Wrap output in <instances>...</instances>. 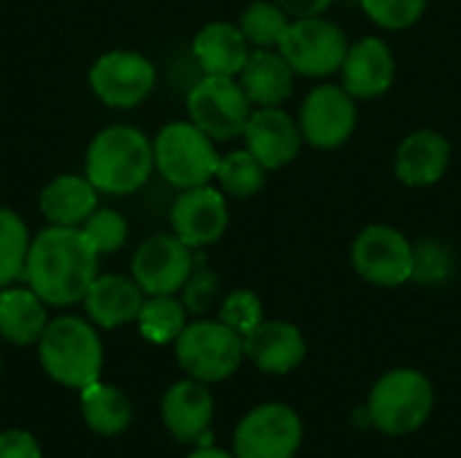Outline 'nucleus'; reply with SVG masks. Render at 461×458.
<instances>
[{
  "label": "nucleus",
  "instance_id": "obj_31",
  "mask_svg": "<svg viewBox=\"0 0 461 458\" xmlns=\"http://www.w3.org/2000/svg\"><path fill=\"white\" fill-rule=\"evenodd\" d=\"M454 273V254L446 243L424 238L413 243V281L419 283H443Z\"/></svg>",
  "mask_w": 461,
  "mask_h": 458
},
{
  "label": "nucleus",
  "instance_id": "obj_14",
  "mask_svg": "<svg viewBox=\"0 0 461 458\" xmlns=\"http://www.w3.org/2000/svg\"><path fill=\"white\" fill-rule=\"evenodd\" d=\"M170 224L173 235L181 238L192 251L213 246L221 240L230 224V211L227 200L219 189L213 186H194V189H181L170 208Z\"/></svg>",
  "mask_w": 461,
  "mask_h": 458
},
{
  "label": "nucleus",
  "instance_id": "obj_25",
  "mask_svg": "<svg viewBox=\"0 0 461 458\" xmlns=\"http://www.w3.org/2000/svg\"><path fill=\"white\" fill-rule=\"evenodd\" d=\"M81 410H84L86 424L97 435H105V437L124 432L132 421V405L127 394L100 381L81 389Z\"/></svg>",
  "mask_w": 461,
  "mask_h": 458
},
{
  "label": "nucleus",
  "instance_id": "obj_5",
  "mask_svg": "<svg viewBox=\"0 0 461 458\" xmlns=\"http://www.w3.org/2000/svg\"><path fill=\"white\" fill-rule=\"evenodd\" d=\"M219 159L213 138L194 121H170L154 138V167L178 189L205 186L216 178Z\"/></svg>",
  "mask_w": 461,
  "mask_h": 458
},
{
  "label": "nucleus",
  "instance_id": "obj_19",
  "mask_svg": "<svg viewBox=\"0 0 461 458\" xmlns=\"http://www.w3.org/2000/svg\"><path fill=\"white\" fill-rule=\"evenodd\" d=\"M213 418V397L203 381H178L162 400V421L178 443L200 440Z\"/></svg>",
  "mask_w": 461,
  "mask_h": 458
},
{
  "label": "nucleus",
  "instance_id": "obj_20",
  "mask_svg": "<svg viewBox=\"0 0 461 458\" xmlns=\"http://www.w3.org/2000/svg\"><path fill=\"white\" fill-rule=\"evenodd\" d=\"M143 302V289L135 283V278L113 273L97 275L84 297L86 316L103 329H116L127 321H138Z\"/></svg>",
  "mask_w": 461,
  "mask_h": 458
},
{
  "label": "nucleus",
  "instance_id": "obj_28",
  "mask_svg": "<svg viewBox=\"0 0 461 458\" xmlns=\"http://www.w3.org/2000/svg\"><path fill=\"white\" fill-rule=\"evenodd\" d=\"M289 13L276 3V0H254L251 5L243 8L240 13V32L246 35V40L257 49H278L284 32L289 30Z\"/></svg>",
  "mask_w": 461,
  "mask_h": 458
},
{
  "label": "nucleus",
  "instance_id": "obj_11",
  "mask_svg": "<svg viewBox=\"0 0 461 458\" xmlns=\"http://www.w3.org/2000/svg\"><path fill=\"white\" fill-rule=\"evenodd\" d=\"M157 84V67L149 57L127 49L105 51L89 70L92 92L111 108L140 105Z\"/></svg>",
  "mask_w": 461,
  "mask_h": 458
},
{
  "label": "nucleus",
  "instance_id": "obj_8",
  "mask_svg": "<svg viewBox=\"0 0 461 458\" xmlns=\"http://www.w3.org/2000/svg\"><path fill=\"white\" fill-rule=\"evenodd\" d=\"M278 51L297 76L324 78L340 70L348 51V38L335 22L321 16H305L289 24L278 43Z\"/></svg>",
  "mask_w": 461,
  "mask_h": 458
},
{
  "label": "nucleus",
  "instance_id": "obj_22",
  "mask_svg": "<svg viewBox=\"0 0 461 458\" xmlns=\"http://www.w3.org/2000/svg\"><path fill=\"white\" fill-rule=\"evenodd\" d=\"M240 86L246 89L251 105L278 108L289 100L294 89V70L281 51L254 49L240 70Z\"/></svg>",
  "mask_w": 461,
  "mask_h": 458
},
{
  "label": "nucleus",
  "instance_id": "obj_6",
  "mask_svg": "<svg viewBox=\"0 0 461 458\" xmlns=\"http://www.w3.org/2000/svg\"><path fill=\"white\" fill-rule=\"evenodd\" d=\"M243 356V335L230 329L224 321L186 324L176 340V359L181 370L203 383L227 381L240 367Z\"/></svg>",
  "mask_w": 461,
  "mask_h": 458
},
{
  "label": "nucleus",
  "instance_id": "obj_23",
  "mask_svg": "<svg viewBox=\"0 0 461 458\" xmlns=\"http://www.w3.org/2000/svg\"><path fill=\"white\" fill-rule=\"evenodd\" d=\"M41 213L54 227H81L89 213L97 208V189L86 175H57L51 178L41 197Z\"/></svg>",
  "mask_w": 461,
  "mask_h": 458
},
{
  "label": "nucleus",
  "instance_id": "obj_33",
  "mask_svg": "<svg viewBox=\"0 0 461 458\" xmlns=\"http://www.w3.org/2000/svg\"><path fill=\"white\" fill-rule=\"evenodd\" d=\"M362 8L384 30H408L424 16L427 0H362Z\"/></svg>",
  "mask_w": 461,
  "mask_h": 458
},
{
  "label": "nucleus",
  "instance_id": "obj_35",
  "mask_svg": "<svg viewBox=\"0 0 461 458\" xmlns=\"http://www.w3.org/2000/svg\"><path fill=\"white\" fill-rule=\"evenodd\" d=\"M0 458H41V448L30 432L11 429L0 435Z\"/></svg>",
  "mask_w": 461,
  "mask_h": 458
},
{
  "label": "nucleus",
  "instance_id": "obj_29",
  "mask_svg": "<svg viewBox=\"0 0 461 458\" xmlns=\"http://www.w3.org/2000/svg\"><path fill=\"white\" fill-rule=\"evenodd\" d=\"M30 251L27 224L8 208H0V289L24 278Z\"/></svg>",
  "mask_w": 461,
  "mask_h": 458
},
{
  "label": "nucleus",
  "instance_id": "obj_34",
  "mask_svg": "<svg viewBox=\"0 0 461 458\" xmlns=\"http://www.w3.org/2000/svg\"><path fill=\"white\" fill-rule=\"evenodd\" d=\"M221 294V278L211 270H194L184 283V308L203 316L208 313Z\"/></svg>",
  "mask_w": 461,
  "mask_h": 458
},
{
  "label": "nucleus",
  "instance_id": "obj_30",
  "mask_svg": "<svg viewBox=\"0 0 461 458\" xmlns=\"http://www.w3.org/2000/svg\"><path fill=\"white\" fill-rule=\"evenodd\" d=\"M78 229L84 232L86 243L97 251V256L119 251L127 243V232H130L124 216L113 208H100V211L95 208Z\"/></svg>",
  "mask_w": 461,
  "mask_h": 458
},
{
  "label": "nucleus",
  "instance_id": "obj_17",
  "mask_svg": "<svg viewBox=\"0 0 461 458\" xmlns=\"http://www.w3.org/2000/svg\"><path fill=\"white\" fill-rule=\"evenodd\" d=\"M246 356L270 375H286L297 370L308 354L303 332L289 321H262L243 337Z\"/></svg>",
  "mask_w": 461,
  "mask_h": 458
},
{
  "label": "nucleus",
  "instance_id": "obj_10",
  "mask_svg": "<svg viewBox=\"0 0 461 458\" xmlns=\"http://www.w3.org/2000/svg\"><path fill=\"white\" fill-rule=\"evenodd\" d=\"M303 443L300 416L281 402H265L235 429V458H294Z\"/></svg>",
  "mask_w": 461,
  "mask_h": 458
},
{
  "label": "nucleus",
  "instance_id": "obj_18",
  "mask_svg": "<svg viewBox=\"0 0 461 458\" xmlns=\"http://www.w3.org/2000/svg\"><path fill=\"white\" fill-rule=\"evenodd\" d=\"M451 162V143L435 130H416L402 138L394 157V173L405 186L421 189L438 184Z\"/></svg>",
  "mask_w": 461,
  "mask_h": 458
},
{
  "label": "nucleus",
  "instance_id": "obj_1",
  "mask_svg": "<svg viewBox=\"0 0 461 458\" xmlns=\"http://www.w3.org/2000/svg\"><path fill=\"white\" fill-rule=\"evenodd\" d=\"M97 278V251L78 227H46L30 240L24 281L54 308L76 305Z\"/></svg>",
  "mask_w": 461,
  "mask_h": 458
},
{
  "label": "nucleus",
  "instance_id": "obj_12",
  "mask_svg": "<svg viewBox=\"0 0 461 458\" xmlns=\"http://www.w3.org/2000/svg\"><path fill=\"white\" fill-rule=\"evenodd\" d=\"M192 273L194 254L176 235H154L132 256V278L149 297L181 292Z\"/></svg>",
  "mask_w": 461,
  "mask_h": 458
},
{
  "label": "nucleus",
  "instance_id": "obj_26",
  "mask_svg": "<svg viewBox=\"0 0 461 458\" xmlns=\"http://www.w3.org/2000/svg\"><path fill=\"white\" fill-rule=\"evenodd\" d=\"M138 327L149 343H157V346L176 343L186 327V308L173 294L149 297L138 313Z\"/></svg>",
  "mask_w": 461,
  "mask_h": 458
},
{
  "label": "nucleus",
  "instance_id": "obj_32",
  "mask_svg": "<svg viewBox=\"0 0 461 458\" xmlns=\"http://www.w3.org/2000/svg\"><path fill=\"white\" fill-rule=\"evenodd\" d=\"M219 321H224L230 329H235L238 335L246 337L254 327H259V324L265 321L262 300H259L254 292L238 289V292H232V294H227V297L221 300Z\"/></svg>",
  "mask_w": 461,
  "mask_h": 458
},
{
  "label": "nucleus",
  "instance_id": "obj_4",
  "mask_svg": "<svg viewBox=\"0 0 461 458\" xmlns=\"http://www.w3.org/2000/svg\"><path fill=\"white\" fill-rule=\"evenodd\" d=\"M432 381L424 373L408 367L381 375L367 400L370 424L389 437H405L421 429L432 416Z\"/></svg>",
  "mask_w": 461,
  "mask_h": 458
},
{
  "label": "nucleus",
  "instance_id": "obj_3",
  "mask_svg": "<svg viewBox=\"0 0 461 458\" xmlns=\"http://www.w3.org/2000/svg\"><path fill=\"white\" fill-rule=\"evenodd\" d=\"M38 356L46 375L68 389H86L100 381L103 346L92 324L78 316H59L46 324L38 340Z\"/></svg>",
  "mask_w": 461,
  "mask_h": 458
},
{
  "label": "nucleus",
  "instance_id": "obj_15",
  "mask_svg": "<svg viewBox=\"0 0 461 458\" xmlns=\"http://www.w3.org/2000/svg\"><path fill=\"white\" fill-rule=\"evenodd\" d=\"M343 89L354 100H373L392 89L397 76V62L386 40L367 35L357 43H348L346 59L340 65Z\"/></svg>",
  "mask_w": 461,
  "mask_h": 458
},
{
  "label": "nucleus",
  "instance_id": "obj_13",
  "mask_svg": "<svg viewBox=\"0 0 461 458\" xmlns=\"http://www.w3.org/2000/svg\"><path fill=\"white\" fill-rule=\"evenodd\" d=\"M303 140L313 148H338L357 130V100L343 86H316L300 108Z\"/></svg>",
  "mask_w": 461,
  "mask_h": 458
},
{
  "label": "nucleus",
  "instance_id": "obj_2",
  "mask_svg": "<svg viewBox=\"0 0 461 458\" xmlns=\"http://www.w3.org/2000/svg\"><path fill=\"white\" fill-rule=\"evenodd\" d=\"M154 170V143L130 124L100 130L86 148V178L97 192L132 194Z\"/></svg>",
  "mask_w": 461,
  "mask_h": 458
},
{
  "label": "nucleus",
  "instance_id": "obj_24",
  "mask_svg": "<svg viewBox=\"0 0 461 458\" xmlns=\"http://www.w3.org/2000/svg\"><path fill=\"white\" fill-rule=\"evenodd\" d=\"M46 302L27 286L0 289V335L8 343L30 346L38 343L46 329Z\"/></svg>",
  "mask_w": 461,
  "mask_h": 458
},
{
  "label": "nucleus",
  "instance_id": "obj_37",
  "mask_svg": "<svg viewBox=\"0 0 461 458\" xmlns=\"http://www.w3.org/2000/svg\"><path fill=\"white\" fill-rule=\"evenodd\" d=\"M186 458H235V454H227V451H221V448L203 445V448H197L194 454H189Z\"/></svg>",
  "mask_w": 461,
  "mask_h": 458
},
{
  "label": "nucleus",
  "instance_id": "obj_36",
  "mask_svg": "<svg viewBox=\"0 0 461 458\" xmlns=\"http://www.w3.org/2000/svg\"><path fill=\"white\" fill-rule=\"evenodd\" d=\"M289 16H294V19H305V16H321L330 5H332V0H276Z\"/></svg>",
  "mask_w": 461,
  "mask_h": 458
},
{
  "label": "nucleus",
  "instance_id": "obj_16",
  "mask_svg": "<svg viewBox=\"0 0 461 458\" xmlns=\"http://www.w3.org/2000/svg\"><path fill=\"white\" fill-rule=\"evenodd\" d=\"M243 138H246V148L267 170H278L294 162L303 146L300 124L286 111H281V105L254 111L246 124Z\"/></svg>",
  "mask_w": 461,
  "mask_h": 458
},
{
  "label": "nucleus",
  "instance_id": "obj_7",
  "mask_svg": "<svg viewBox=\"0 0 461 458\" xmlns=\"http://www.w3.org/2000/svg\"><path fill=\"white\" fill-rule=\"evenodd\" d=\"M189 119L213 140H232L246 132L251 100L232 76H203L186 97Z\"/></svg>",
  "mask_w": 461,
  "mask_h": 458
},
{
  "label": "nucleus",
  "instance_id": "obj_9",
  "mask_svg": "<svg viewBox=\"0 0 461 458\" xmlns=\"http://www.w3.org/2000/svg\"><path fill=\"white\" fill-rule=\"evenodd\" d=\"M351 265L373 286H402L413 278V243L389 224H370L354 238Z\"/></svg>",
  "mask_w": 461,
  "mask_h": 458
},
{
  "label": "nucleus",
  "instance_id": "obj_21",
  "mask_svg": "<svg viewBox=\"0 0 461 458\" xmlns=\"http://www.w3.org/2000/svg\"><path fill=\"white\" fill-rule=\"evenodd\" d=\"M246 35L240 32L238 24L230 22H211L205 24L194 40H192V54L197 65L203 67L205 76H240L251 49Z\"/></svg>",
  "mask_w": 461,
  "mask_h": 458
},
{
  "label": "nucleus",
  "instance_id": "obj_27",
  "mask_svg": "<svg viewBox=\"0 0 461 458\" xmlns=\"http://www.w3.org/2000/svg\"><path fill=\"white\" fill-rule=\"evenodd\" d=\"M265 178H267V167L249 148L230 151L227 157L219 159V167H216L219 186L230 197H240V200H249V197L259 194L262 186H265Z\"/></svg>",
  "mask_w": 461,
  "mask_h": 458
}]
</instances>
